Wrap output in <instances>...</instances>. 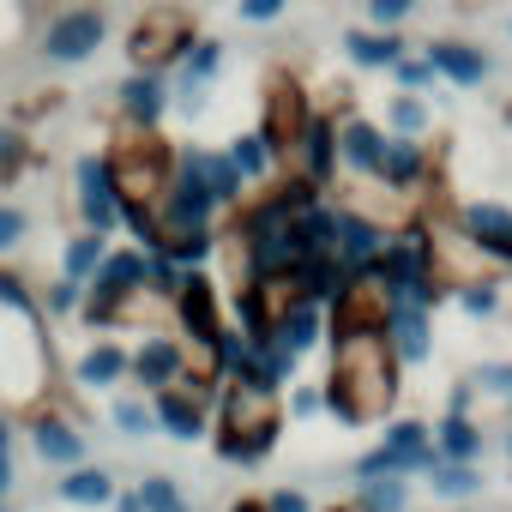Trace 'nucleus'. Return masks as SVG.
<instances>
[{
	"mask_svg": "<svg viewBox=\"0 0 512 512\" xmlns=\"http://www.w3.org/2000/svg\"><path fill=\"white\" fill-rule=\"evenodd\" d=\"M266 512H314V506L302 488H278V494H266Z\"/></svg>",
	"mask_w": 512,
	"mask_h": 512,
	"instance_id": "36",
	"label": "nucleus"
},
{
	"mask_svg": "<svg viewBox=\"0 0 512 512\" xmlns=\"http://www.w3.org/2000/svg\"><path fill=\"white\" fill-rule=\"evenodd\" d=\"M73 199H79L85 229H97V235H115V229H121V205H115V193H109L103 151H79V157H73Z\"/></svg>",
	"mask_w": 512,
	"mask_h": 512,
	"instance_id": "8",
	"label": "nucleus"
},
{
	"mask_svg": "<svg viewBox=\"0 0 512 512\" xmlns=\"http://www.w3.org/2000/svg\"><path fill=\"white\" fill-rule=\"evenodd\" d=\"M284 434V398L272 386H253V380H223L217 398V458L229 464H260Z\"/></svg>",
	"mask_w": 512,
	"mask_h": 512,
	"instance_id": "3",
	"label": "nucleus"
},
{
	"mask_svg": "<svg viewBox=\"0 0 512 512\" xmlns=\"http://www.w3.org/2000/svg\"><path fill=\"white\" fill-rule=\"evenodd\" d=\"M223 157L235 163V175H241V181H266V175H272V151H266V139H260V133L229 139V151H223Z\"/></svg>",
	"mask_w": 512,
	"mask_h": 512,
	"instance_id": "23",
	"label": "nucleus"
},
{
	"mask_svg": "<svg viewBox=\"0 0 512 512\" xmlns=\"http://www.w3.org/2000/svg\"><path fill=\"white\" fill-rule=\"evenodd\" d=\"M506 452H512V440H506Z\"/></svg>",
	"mask_w": 512,
	"mask_h": 512,
	"instance_id": "48",
	"label": "nucleus"
},
{
	"mask_svg": "<svg viewBox=\"0 0 512 512\" xmlns=\"http://www.w3.org/2000/svg\"><path fill=\"white\" fill-rule=\"evenodd\" d=\"M229 512H266V494H241V500H235Z\"/></svg>",
	"mask_w": 512,
	"mask_h": 512,
	"instance_id": "42",
	"label": "nucleus"
},
{
	"mask_svg": "<svg viewBox=\"0 0 512 512\" xmlns=\"http://www.w3.org/2000/svg\"><path fill=\"white\" fill-rule=\"evenodd\" d=\"M7 187H13V175H0V193H7Z\"/></svg>",
	"mask_w": 512,
	"mask_h": 512,
	"instance_id": "45",
	"label": "nucleus"
},
{
	"mask_svg": "<svg viewBox=\"0 0 512 512\" xmlns=\"http://www.w3.org/2000/svg\"><path fill=\"white\" fill-rule=\"evenodd\" d=\"M416 175H422V145H416V139H386L380 181H386V187H410Z\"/></svg>",
	"mask_w": 512,
	"mask_h": 512,
	"instance_id": "22",
	"label": "nucleus"
},
{
	"mask_svg": "<svg viewBox=\"0 0 512 512\" xmlns=\"http://www.w3.org/2000/svg\"><path fill=\"white\" fill-rule=\"evenodd\" d=\"M13 488H19V464H13V452H0V506L13 500Z\"/></svg>",
	"mask_w": 512,
	"mask_h": 512,
	"instance_id": "40",
	"label": "nucleus"
},
{
	"mask_svg": "<svg viewBox=\"0 0 512 512\" xmlns=\"http://www.w3.org/2000/svg\"><path fill=\"white\" fill-rule=\"evenodd\" d=\"M25 235H31V211L13 205V199H0V260H7V253H19Z\"/></svg>",
	"mask_w": 512,
	"mask_h": 512,
	"instance_id": "31",
	"label": "nucleus"
},
{
	"mask_svg": "<svg viewBox=\"0 0 512 512\" xmlns=\"http://www.w3.org/2000/svg\"><path fill=\"white\" fill-rule=\"evenodd\" d=\"M410 13H416V0H368V19H374L380 31H398Z\"/></svg>",
	"mask_w": 512,
	"mask_h": 512,
	"instance_id": "34",
	"label": "nucleus"
},
{
	"mask_svg": "<svg viewBox=\"0 0 512 512\" xmlns=\"http://www.w3.org/2000/svg\"><path fill=\"white\" fill-rule=\"evenodd\" d=\"M428 67L446 73L452 85H482L488 79V55L470 43H428Z\"/></svg>",
	"mask_w": 512,
	"mask_h": 512,
	"instance_id": "17",
	"label": "nucleus"
},
{
	"mask_svg": "<svg viewBox=\"0 0 512 512\" xmlns=\"http://www.w3.org/2000/svg\"><path fill=\"white\" fill-rule=\"evenodd\" d=\"M308 121H314V103H308L302 79H296V73H266V97H260V139H266L272 163H278V157H296V145H302Z\"/></svg>",
	"mask_w": 512,
	"mask_h": 512,
	"instance_id": "5",
	"label": "nucleus"
},
{
	"mask_svg": "<svg viewBox=\"0 0 512 512\" xmlns=\"http://www.w3.org/2000/svg\"><path fill=\"white\" fill-rule=\"evenodd\" d=\"M284 7H290V0H241V19H247V25H272Z\"/></svg>",
	"mask_w": 512,
	"mask_h": 512,
	"instance_id": "35",
	"label": "nucleus"
},
{
	"mask_svg": "<svg viewBox=\"0 0 512 512\" xmlns=\"http://www.w3.org/2000/svg\"><path fill=\"white\" fill-rule=\"evenodd\" d=\"M133 494H139V506H145V512H193V506L181 500L175 476H145V482H139Z\"/></svg>",
	"mask_w": 512,
	"mask_h": 512,
	"instance_id": "30",
	"label": "nucleus"
},
{
	"mask_svg": "<svg viewBox=\"0 0 512 512\" xmlns=\"http://www.w3.org/2000/svg\"><path fill=\"white\" fill-rule=\"evenodd\" d=\"M55 494H61L67 506H109V500H115V476H109L103 464H73V470H61Z\"/></svg>",
	"mask_w": 512,
	"mask_h": 512,
	"instance_id": "16",
	"label": "nucleus"
},
{
	"mask_svg": "<svg viewBox=\"0 0 512 512\" xmlns=\"http://www.w3.org/2000/svg\"><path fill=\"white\" fill-rule=\"evenodd\" d=\"M326 512H356V506H326Z\"/></svg>",
	"mask_w": 512,
	"mask_h": 512,
	"instance_id": "46",
	"label": "nucleus"
},
{
	"mask_svg": "<svg viewBox=\"0 0 512 512\" xmlns=\"http://www.w3.org/2000/svg\"><path fill=\"white\" fill-rule=\"evenodd\" d=\"M37 163V151H31V133H19L13 121H0V175H13V181H25V169Z\"/></svg>",
	"mask_w": 512,
	"mask_h": 512,
	"instance_id": "27",
	"label": "nucleus"
},
{
	"mask_svg": "<svg viewBox=\"0 0 512 512\" xmlns=\"http://www.w3.org/2000/svg\"><path fill=\"white\" fill-rule=\"evenodd\" d=\"M320 404L350 422V428H374L392 416L398 404V350L386 332H356V338H332V374Z\"/></svg>",
	"mask_w": 512,
	"mask_h": 512,
	"instance_id": "2",
	"label": "nucleus"
},
{
	"mask_svg": "<svg viewBox=\"0 0 512 512\" xmlns=\"http://www.w3.org/2000/svg\"><path fill=\"white\" fill-rule=\"evenodd\" d=\"M476 386H494V392H512V362H488V368H476Z\"/></svg>",
	"mask_w": 512,
	"mask_h": 512,
	"instance_id": "37",
	"label": "nucleus"
},
{
	"mask_svg": "<svg viewBox=\"0 0 512 512\" xmlns=\"http://www.w3.org/2000/svg\"><path fill=\"white\" fill-rule=\"evenodd\" d=\"M169 308H175V320H181V332L193 338V350H217L223 344V302H217V284L205 278V272H181V284H175V296H169Z\"/></svg>",
	"mask_w": 512,
	"mask_h": 512,
	"instance_id": "7",
	"label": "nucleus"
},
{
	"mask_svg": "<svg viewBox=\"0 0 512 512\" xmlns=\"http://www.w3.org/2000/svg\"><path fill=\"white\" fill-rule=\"evenodd\" d=\"M25 434H31V452L49 464V470H73L85 464V428L61 410H31L25 416Z\"/></svg>",
	"mask_w": 512,
	"mask_h": 512,
	"instance_id": "9",
	"label": "nucleus"
},
{
	"mask_svg": "<svg viewBox=\"0 0 512 512\" xmlns=\"http://www.w3.org/2000/svg\"><path fill=\"white\" fill-rule=\"evenodd\" d=\"M338 157L362 175H380V157H386V133L374 121H344L338 127Z\"/></svg>",
	"mask_w": 512,
	"mask_h": 512,
	"instance_id": "15",
	"label": "nucleus"
},
{
	"mask_svg": "<svg viewBox=\"0 0 512 512\" xmlns=\"http://www.w3.org/2000/svg\"><path fill=\"white\" fill-rule=\"evenodd\" d=\"M392 73H398V79H404V85H422V79H434V67H428V55H416V61H410V55H404V61H398V67H392Z\"/></svg>",
	"mask_w": 512,
	"mask_h": 512,
	"instance_id": "38",
	"label": "nucleus"
},
{
	"mask_svg": "<svg viewBox=\"0 0 512 512\" xmlns=\"http://www.w3.org/2000/svg\"><path fill=\"white\" fill-rule=\"evenodd\" d=\"M494 302H500V296H494L488 284H464V308H470V314H494Z\"/></svg>",
	"mask_w": 512,
	"mask_h": 512,
	"instance_id": "39",
	"label": "nucleus"
},
{
	"mask_svg": "<svg viewBox=\"0 0 512 512\" xmlns=\"http://www.w3.org/2000/svg\"><path fill=\"white\" fill-rule=\"evenodd\" d=\"M109 422H115L127 440H145V434L157 428V416H151V398H127V392L109 404Z\"/></svg>",
	"mask_w": 512,
	"mask_h": 512,
	"instance_id": "28",
	"label": "nucleus"
},
{
	"mask_svg": "<svg viewBox=\"0 0 512 512\" xmlns=\"http://www.w3.org/2000/svg\"><path fill=\"white\" fill-rule=\"evenodd\" d=\"M0 452H13V416L0 410Z\"/></svg>",
	"mask_w": 512,
	"mask_h": 512,
	"instance_id": "44",
	"label": "nucleus"
},
{
	"mask_svg": "<svg viewBox=\"0 0 512 512\" xmlns=\"http://www.w3.org/2000/svg\"><path fill=\"white\" fill-rule=\"evenodd\" d=\"M344 49H350L356 67H398L404 61V37L398 31H350Z\"/></svg>",
	"mask_w": 512,
	"mask_h": 512,
	"instance_id": "20",
	"label": "nucleus"
},
{
	"mask_svg": "<svg viewBox=\"0 0 512 512\" xmlns=\"http://www.w3.org/2000/svg\"><path fill=\"white\" fill-rule=\"evenodd\" d=\"M109 512H145V506H139V494H133V488H127V494L115 488V500H109Z\"/></svg>",
	"mask_w": 512,
	"mask_h": 512,
	"instance_id": "41",
	"label": "nucleus"
},
{
	"mask_svg": "<svg viewBox=\"0 0 512 512\" xmlns=\"http://www.w3.org/2000/svg\"><path fill=\"white\" fill-rule=\"evenodd\" d=\"M193 43H199V19L181 7V0H151V7L127 25V61H133V73L169 79V67H181Z\"/></svg>",
	"mask_w": 512,
	"mask_h": 512,
	"instance_id": "4",
	"label": "nucleus"
},
{
	"mask_svg": "<svg viewBox=\"0 0 512 512\" xmlns=\"http://www.w3.org/2000/svg\"><path fill=\"white\" fill-rule=\"evenodd\" d=\"M73 380H79L85 392H109V386H121V380H127V350H121L115 338H97V344L73 362Z\"/></svg>",
	"mask_w": 512,
	"mask_h": 512,
	"instance_id": "14",
	"label": "nucleus"
},
{
	"mask_svg": "<svg viewBox=\"0 0 512 512\" xmlns=\"http://www.w3.org/2000/svg\"><path fill=\"white\" fill-rule=\"evenodd\" d=\"M404 500H410V488H404L398 476H362L356 512H404Z\"/></svg>",
	"mask_w": 512,
	"mask_h": 512,
	"instance_id": "26",
	"label": "nucleus"
},
{
	"mask_svg": "<svg viewBox=\"0 0 512 512\" xmlns=\"http://www.w3.org/2000/svg\"><path fill=\"white\" fill-rule=\"evenodd\" d=\"M151 416H157V428H163L169 440H199V434H205V398L187 392L181 380L163 386V392H151Z\"/></svg>",
	"mask_w": 512,
	"mask_h": 512,
	"instance_id": "11",
	"label": "nucleus"
},
{
	"mask_svg": "<svg viewBox=\"0 0 512 512\" xmlns=\"http://www.w3.org/2000/svg\"><path fill=\"white\" fill-rule=\"evenodd\" d=\"M43 296H37V308L43 314H55V320H67V314H79L85 308V284H73V278H55V284H37Z\"/></svg>",
	"mask_w": 512,
	"mask_h": 512,
	"instance_id": "29",
	"label": "nucleus"
},
{
	"mask_svg": "<svg viewBox=\"0 0 512 512\" xmlns=\"http://www.w3.org/2000/svg\"><path fill=\"white\" fill-rule=\"evenodd\" d=\"M392 127H398L404 139L422 133V127H428V103H416L410 91H398V97H392Z\"/></svg>",
	"mask_w": 512,
	"mask_h": 512,
	"instance_id": "32",
	"label": "nucleus"
},
{
	"mask_svg": "<svg viewBox=\"0 0 512 512\" xmlns=\"http://www.w3.org/2000/svg\"><path fill=\"white\" fill-rule=\"evenodd\" d=\"M115 97H121V127H157L169 115V79L157 73H127Z\"/></svg>",
	"mask_w": 512,
	"mask_h": 512,
	"instance_id": "12",
	"label": "nucleus"
},
{
	"mask_svg": "<svg viewBox=\"0 0 512 512\" xmlns=\"http://www.w3.org/2000/svg\"><path fill=\"white\" fill-rule=\"evenodd\" d=\"M103 169H109V193L121 205V223L151 253L157 247V217H163V199H169V181H175V145L157 127H121L103 151Z\"/></svg>",
	"mask_w": 512,
	"mask_h": 512,
	"instance_id": "1",
	"label": "nucleus"
},
{
	"mask_svg": "<svg viewBox=\"0 0 512 512\" xmlns=\"http://www.w3.org/2000/svg\"><path fill=\"white\" fill-rule=\"evenodd\" d=\"M103 253H109V235H97V229H73L67 247H61V278L85 284V278L103 266Z\"/></svg>",
	"mask_w": 512,
	"mask_h": 512,
	"instance_id": "18",
	"label": "nucleus"
},
{
	"mask_svg": "<svg viewBox=\"0 0 512 512\" xmlns=\"http://www.w3.org/2000/svg\"><path fill=\"white\" fill-rule=\"evenodd\" d=\"M181 163L199 175V187L211 193V205H217V211H223V205H241V187H247V181L235 175V163H229L223 151H199V145H187V151H181Z\"/></svg>",
	"mask_w": 512,
	"mask_h": 512,
	"instance_id": "13",
	"label": "nucleus"
},
{
	"mask_svg": "<svg viewBox=\"0 0 512 512\" xmlns=\"http://www.w3.org/2000/svg\"><path fill=\"white\" fill-rule=\"evenodd\" d=\"M109 43V13L91 7V0H73V7H61L49 25H43V61L49 67H85L97 49Z\"/></svg>",
	"mask_w": 512,
	"mask_h": 512,
	"instance_id": "6",
	"label": "nucleus"
},
{
	"mask_svg": "<svg viewBox=\"0 0 512 512\" xmlns=\"http://www.w3.org/2000/svg\"><path fill=\"white\" fill-rule=\"evenodd\" d=\"M458 7H482V0H458Z\"/></svg>",
	"mask_w": 512,
	"mask_h": 512,
	"instance_id": "47",
	"label": "nucleus"
},
{
	"mask_svg": "<svg viewBox=\"0 0 512 512\" xmlns=\"http://www.w3.org/2000/svg\"><path fill=\"white\" fill-rule=\"evenodd\" d=\"M0 302L19 308V314H37V290H31L19 272H7V266H0Z\"/></svg>",
	"mask_w": 512,
	"mask_h": 512,
	"instance_id": "33",
	"label": "nucleus"
},
{
	"mask_svg": "<svg viewBox=\"0 0 512 512\" xmlns=\"http://www.w3.org/2000/svg\"><path fill=\"white\" fill-rule=\"evenodd\" d=\"M434 434H440V440H434V452H446V464H476V446H482L476 434H482V428H470L464 416H446Z\"/></svg>",
	"mask_w": 512,
	"mask_h": 512,
	"instance_id": "24",
	"label": "nucleus"
},
{
	"mask_svg": "<svg viewBox=\"0 0 512 512\" xmlns=\"http://www.w3.org/2000/svg\"><path fill=\"white\" fill-rule=\"evenodd\" d=\"M464 223H470L476 247H488V253H512V211H506V205H470Z\"/></svg>",
	"mask_w": 512,
	"mask_h": 512,
	"instance_id": "21",
	"label": "nucleus"
},
{
	"mask_svg": "<svg viewBox=\"0 0 512 512\" xmlns=\"http://www.w3.org/2000/svg\"><path fill=\"white\" fill-rule=\"evenodd\" d=\"M181 67H187V79H181V103H187V109H199V91L223 73V43L199 37V43L187 49V61H181Z\"/></svg>",
	"mask_w": 512,
	"mask_h": 512,
	"instance_id": "19",
	"label": "nucleus"
},
{
	"mask_svg": "<svg viewBox=\"0 0 512 512\" xmlns=\"http://www.w3.org/2000/svg\"><path fill=\"white\" fill-rule=\"evenodd\" d=\"M187 368V350L175 338H145L139 350H127V380H139V392H163L175 386Z\"/></svg>",
	"mask_w": 512,
	"mask_h": 512,
	"instance_id": "10",
	"label": "nucleus"
},
{
	"mask_svg": "<svg viewBox=\"0 0 512 512\" xmlns=\"http://www.w3.org/2000/svg\"><path fill=\"white\" fill-rule=\"evenodd\" d=\"M428 476H434V494H446V500H464V494L482 488V470H476V464H446V458H434Z\"/></svg>",
	"mask_w": 512,
	"mask_h": 512,
	"instance_id": "25",
	"label": "nucleus"
},
{
	"mask_svg": "<svg viewBox=\"0 0 512 512\" xmlns=\"http://www.w3.org/2000/svg\"><path fill=\"white\" fill-rule=\"evenodd\" d=\"M320 410V392H296V416H314Z\"/></svg>",
	"mask_w": 512,
	"mask_h": 512,
	"instance_id": "43",
	"label": "nucleus"
}]
</instances>
